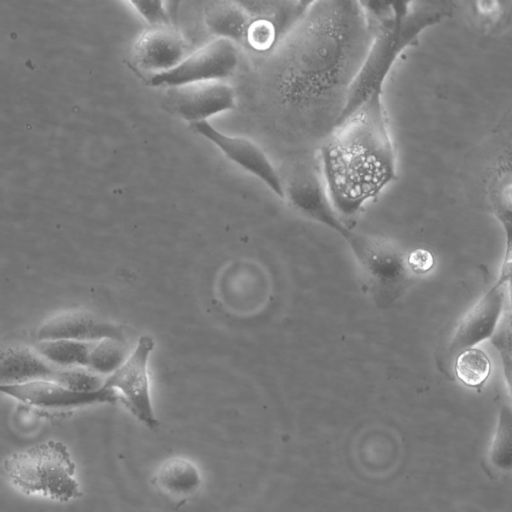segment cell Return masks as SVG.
Masks as SVG:
<instances>
[{
	"label": "cell",
	"mask_w": 512,
	"mask_h": 512,
	"mask_svg": "<svg viewBox=\"0 0 512 512\" xmlns=\"http://www.w3.org/2000/svg\"><path fill=\"white\" fill-rule=\"evenodd\" d=\"M377 31L365 1H311L283 41L279 90L298 141L290 177H318L319 152L343 111Z\"/></svg>",
	"instance_id": "cell-1"
},
{
	"label": "cell",
	"mask_w": 512,
	"mask_h": 512,
	"mask_svg": "<svg viewBox=\"0 0 512 512\" xmlns=\"http://www.w3.org/2000/svg\"><path fill=\"white\" fill-rule=\"evenodd\" d=\"M6 479L27 495L68 502L81 495L75 464L67 447L46 441L14 452L3 462Z\"/></svg>",
	"instance_id": "cell-2"
},
{
	"label": "cell",
	"mask_w": 512,
	"mask_h": 512,
	"mask_svg": "<svg viewBox=\"0 0 512 512\" xmlns=\"http://www.w3.org/2000/svg\"><path fill=\"white\" fill-rule=\"evenodd\" d=\"M360 267L364 282L376 305L386 308L403 293L410 280L406 256L381 238L351 231L345 238Z\"/></svg>",
	"instance_id": "cell-3"
},
{
	"label": "cell",
	"mask_w": 512,
	"mask_h": 512,
	"mask_svg": "<svg viewBox=\"0 0 512 512\" xmlns=\"http://www.w3.org/2000/svg\"><path fill=\"white\" fill-rule=\"evenodd\" d=\"M510 279L511 255H505L498 280L460 320L449 339L443 353L449 365L461 352L492 336L505 311Z\"/></svg>",
	"instance_id": "cell-4"
},
{
	"label": "cell",
	"mask_w": 512,
	"mask_h": 512,
	"mask_svg": "<svg viewBox=\"0 0 512 512\" xmlns=\"http://www.w3.org/2000/svg\"><path fill=\"white\" fill-rule=\"evenodd\" d=\"M153 349V338L141 336L123 364L106 378V386L114 389L137 420L152 430L159 425L150 393L149 358Z\"/></svg>",
	"instance_id": "cell-5"
},
{
	"label": "cell",
	"mask_w": 512,
	"mask_h": 512,
	"mask_svg": "<svg viewBox=\"0 0 512 512\" xmlns=\"http://www.w3.org/2000/svg\"><path fill=\"white\" fill-rule=\"evenodd\" d=\"M236 44L216 38L191 54H188L175 68L150 77L154 87L169 88L209 81H224L238 65Z\"/></svg>",
	"instance_id": "cell-6"
},
{
	"label": "cell",
	"mask_w": 512,
	"mask_h": 512,
	"mask_svg": "<svg viewBox=\"0 0 512 512\" xmlns=\"http://www.w3.org/2000/svg\"><path fill=\"white\" fill-rule=\"evenodd\" d=\"M249 24L244 44L269 52L281 44L300 22L311 1H242Z\"/></svg>",
	"instance_id": "cell-7"
},
{
	"label": "cell",
	"mask_w": 512,
	"mask_h": 512,
	"mask_svg": "<svg viewBox=\"0 0 512 512\" xmlns=\"http://www.w3.org/2000/svg\"><path fill=\"white\" fill-rule=\"evenodd\" d=\"M0 393L24 404L44 409H70L120 401L117 392L108 386L95 392H76L53 379L0 383Z\"/></svg>",
	"instance_id": "cell-8"
},
{
	"label": "cell",
	"mask_w": 512,
	"mask_h": 512,
	"mask_svg": "<svg viewBox=\"0 0 512 512\" xmlns=\"http://www.w3.org/2000/svg\"><path fill=\"white\" fill-rule=\"evenodd\" d=\"M190 126L213 143L227 158L261 180L278 197L284 199L283 180L266 153L257 144L245 137L228 135L208 121Z\"/></svg>",
	"instance_id": "cell-9"
},
{
	"label": "cell",
	"mask_w": 512,
	"mask_h": 512,
	"mask_svg": "<svg viewBox=\"0 0 512 512\" xmlns=\"http://www.w3.org/2000/svg\"><path fill=\"white\" fill-rule=\"evenodd\" d=\"M167 102L190 125L207 121L236 106L234 89L224 81L199 82L170 88Z\"/></svg>",
	"instance_id": "cell-10"
},
{
	"label": "cell",
	"mask_w": 512,
	"mask_h": 512,
	"mask_svg": "<svg viewBox=\"0 0 512 512\" xmlns=\"http://www.w3.org/2000/svg\"><path fill=\"white\" fill-rule=\"evenodd\" d=\"M186 47L176 25L149 27L134 42L132 57L154 76L175 68L188 55Z\"/></svg>",
	"instance_id": "cell-11"
},
{
	"label": "cell",
	"mask_w": 512,
	"mask_h": 512,
	"mask_svg": "<svg viewBox=\"0 0 512 512\" xmlns=\"http://www.w3.org/2000/svg\"><path fill=\"white\" fill-rule=\"evenodd\" d=\"M37 341L66 339L95 342L105 338L124 339L123 330L86 311L71 310L59 313L45 320L36 330Z\"/></svg>",
	"instance_id": "cell-12"
},
{
	"label": "cell",
	"mask_w": 512,
	"mask_h": 512,
	"mask_svg": "<svg viewBox=\"0 0 512 512\" xmlns=\"http://www.w3.org/2000/svg\"><path fill=\"white\" fill-rule=\"evenodd\" d=\"M57 370L34 347L17 345L0 349V383L52 379Z\"/></svg>",
	"instance_id": "cell-13"
},
{
	"label": "cell",
	"mask_w": 512,
	"mask_h": 512,
	"mask_svg": "<svg viewBox=\"0 0 512 512\" xmlns=\"http://www.w3.org/2000/svg\"><path fill=\"white\" fill-rule=\"evenodd\" d=\"M204 22L216 38L244 44L249 15L242 1H212L204 9Z\"/></svg>",
	"instance_id": "cell-14"
},
{
	"label": "cell",
	"mask_w": 512,
	"mask_h": 512,
	"mask_svg": "<svg viewBox=\"0 0 512 512\" xmlns=\"http://www.w3.org/2000/svg\"><path fill=\"white\" fill-rule=\"evenodd\" d=\"M488 204L506 234V253H511V162L510 149L502 153L489 175Z\"/></svg>",
	"instance_id": "cell-15"
},
{
	"label": "cell",
	"mask_w": 512,
	"mask_h": 512,
	"mask_svg": "<svg viewBox=\"0 0 512 512\" xmlns=\"http://www.w3.org/2000/svg\"><path fill=\"white\" fill-rule=\"evenodd\" d=\"M152 480L163 494L173 498L192 496L202 483L198 467L190 460L178 456L165 460L157 468Z\"/></svg>",
	"instance_id": "cell-16"
},
{
	"label": "cell",
	"mask_w": 512,
	"mask_h": 512,
	"mask_svg": "<svg viewBox=\"0 0 512 512\" xmlns=\"http://www.w3.org/2000/svg\"><path fill=\"white\" fill-rule=\"evenodd\" d=\"M92 344L93 342L52 339L37 341L34 348L56 368L86 367Z\"/></svg>",
	"instance_id": "cell-17"
},
{
	"label": "cell",
	"mask_w": 512,
	"mask_h": 512,
	"mask_svg": "<svg viewBox=\"0 0 512 512\" xmlns=\"http://www.w3.org/2000/svg\"><path fill=\"white\" fill-rule=\"evenodd\" d=\"M128 355L124 339H101L93 342L86 367L107 378L123 364Z\"/></svg>",
	"instance_id": "cell-18"
},
{
	"label": "cell",
	"mask_w": 512,
	"mask_h": 512,
	"mask_svg": "<svg viewBox=\"0 0 512 512\" xmlns=\"http://www.w3.org/2000/svg\"><path fill=\"white\" fill-rule=\"evenodd\" d=\"M456 378L465 386L480 389L491 373L489 357L479 348L461 352L453 362Z\"/></svg>",
	"instance_id": "cell-19"
},
{
	"label": "cell",
	"mask_w": 512,
	"mask_h": 512,
	"mask_svg": "<svg viewBox=\"0 0 512 512\" xmlns=\"http://www.w3.org/2000/svg\"><path fill=\"white\" fill-rule=\"evenodd\" d=\"M52 379L76 392H95L106 386V377L85 366L58 368Z\"/></svg>",
	"instance_id": "cell-20"
},
{
	"label": "cell",
	"mask_w": 512,
	"mask_h": 512,
	"mask_svg": "<svg viewBox=\"0 0 512 512\" xmlns=\"http://www.w3.org/2000/svg\"><path fill=\"white\" fill-rule=\"evenodd\" d=\"M511 416L510 407L503 405L500 409L498 425L491 450L492 463L501 469H509L512 464Z\"/></svg>",
	"instance_id": "cell-21"
},
{
	"label": "cell",
	"mask_w": 512,
	"mask_h": 512,
	"mask_svg": "<svg viewBox=\"0 0 512 512\" xmlns=\"http://www.w3.org/2000/svg\"><path fill=\"white\" fill-rule=\"evenodd\" d=\"M136 12L150 27L176 25L174 3L165 1H131Z\"/></svg>",
	"instance_id": "cell-22"
},
{
	"label": "cell",
	"mask_w": 512,
	"mask_h": 512,
	"mask_svg": "<svg viewBox=\"0 0 512 512\" xmlns=\"http://www.w3.org/2000/svg\"><path fill=\"white\" fill-rule=\"evenodd\" d=\"M491 343L498 350L508 387L511 386V312L510 307L504 311L494 333L490 337Z\"/></svg>",
	"instance_id": "cell-23"
},
{
	"label": "cell",
	"mask_w": 512,
	"mask_h": 512,
	"mask_svg": "<svg viewBox=\"0 0 512 512\" xmlns=\"http://www.w3.org/2000/svg\"><path fill=\"white\" fill-rule=\"evenodd\" d=\"M508 2L502 1H478L470 2V11L474 18L477 19L482 25L494 27L498 25L506 14L509 13V8H506Z\"/></svg>",
	"instance_id": "cell-24"
},
{
	"label": "cell",
	"mask_w": 512,
	"mask_h": 512,
	"mask_svg": "<svg viewBox=\"0 0 512 512\" xmlns=\"http://www.w3.org/2000/svg\"><path fill=\"white\" fill-rule=\"evenodd\" d=\"M406 262L411 272L423 274L434 266V257L428 250L415 249L406 256Z\"/></svg>",
	"instance_id": "cell-25"
}]
</instances>
